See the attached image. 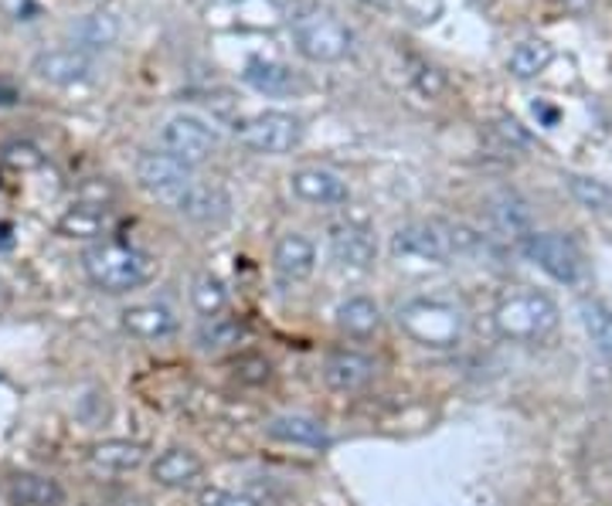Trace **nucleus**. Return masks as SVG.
<instances>
[{
  "label": "nucleus",
  "mask_w": 612,
  "mask_h": 506,
  "mask_svg": "<svg viewBox=\"0 0 612 506\" xmlns=\"http://www.w3.org/2000/svg\"><path fill=\"white\" fill-rule=\"evenodd\" d=\"M232 374H235V381L259 387V384H265L272 377V364L262 354H239L232 361Z\"/></svg>",
  "instance_id": "obj_31"
},
{
  "label": "nucleus",
  "mask_w": 612,
  "mask_h": 506,
  "mask_svg": "<svg viewBox=\"0 0 612 506\" xmlns=\"http://www.w3.org/2000/svg\"><path fill=\"white\" fill-rule=\"evenodd\" d=\"M242 333H245L242 316H232L225 310V313H218V316L201 320V326H198V347L208 351V354L229 351V347H235L242 341Z\"/></svg>",
  "instance_id": "obj_23"
},
{
  "label": "nucleus",
  "mask_w": 612,
  "mask_h": 506,
  "mask_svg": "<svg viewBox=\"0 0 612 506\" xmlns=\"http://www.w3.org/2000/svg\"><path fill=\"white\" fill-rule=\"evenodd\" d=\"M402 8L412 21L419 24H432L442 14V0H402Z\"/></svg>",
  "instance_id": "obj_34"
},
{
  "label": "nucleus",
  "mask_w": 612,
  "mask_h": 506,
  "mask_svg": "<svg viewBox=\"0 0 612 506\" xmlns=\"http://www.w3.org/2000/svg\"><path fill=\"white\" fill-rule=\"evenodd\" d=\"M364 4H371V8H381V4H388V0H364Z\"/></svg>",
  "instance_id": "obj_39"
},
{
  "label": "nucleus",
  "mask_w": 612,
  "mask_h": 506,
  "mask_svg": "<svg viewBox=\"0 0 612 506\" xmlns=\"http://www.w3.org/2000/svg\"><path fill=\"white\" fill-rule=\"evenodd\" d=\"M272 269L283 283H307L317 269V245L300 232L283 235L272 249Z\"/></svg>",
  "instance_id": "obj_16"
},
{
  "label": "nucleus",
  "mask_w": 612,
  "mask_h": 506,
  "mask_svg": "<svg viewBox=\"0 0 612 506\" xmlns=\"http://www.w3.org/2000/svg\"><path fill=\"white\" fill-rule=\"evenodd\" d=\"M399 330L425 351H453L463 341L466 316L457 303L439 296H419L395 310Z\"/></svg>",
  "instance_id": "obj_1"
},
{
  "label": "nucleus",
  "mask_w": 612,
  "mask_h": 506,
  "mask_svg": "<svg viewBox=\"0 0 612 506\" xmlns=\"http://www.w3.org/2000/svg\"><path fill=\"white\" fill-rule=\"evenodd\" d=\"M191 306L201 313V320L225 313L229 310V290H225V283H221V279L211 275V272H201L194 279V286H191Z\"/></svg>",
  "instance_id": "obj_27"
},
{
  "label": "nucleus",
  "mask_w": 612,
  "mask_h": 506,
  "mask_svg": "<svg viewBox=\"0 0 612 506\" xmlns=\"http://www.w3.org/2000/svg\"><path fill=\"white\" fill-rule=\"evenodd\" d=\"M239 140L265 156H283L293 146H300L303 140V123L293 117V112H280V109H269V112H255V117L235 123Z\"/></svg>",
  "instance_id": "obj_7"
},
{
  "label": "nucleus",
  "mask_w": 612,
  "mask_h": 506,
  "mask_svg": "<svg viewBox=\"0 0 612 506\" xmlns=\"http://www.w3.org/2000/svg\"><path fill=\"white\" fill-rule=\"evenodd\" d=\"M483 245V235L466 229V224H450V221H412L405 229L392 235V252L402 259H419V262H450L453 255H470Z\"/></svg>",
  "instance_id": "obj_2"
},
{
  "label": "nucleus",
  "mask_w": 612,
  "mask_h": 506,
  "mask_svg": "<svg viewBox=\"0 0 612 506\" xmlns=\"http://www.w3.org/2000/svg\"><path fill=\"white\" fill-rule=\"evenodd\" d=\"M486 214H490V224L508 239H518L524 242L531 235V208L521 194L514 191H500L486 201Z\"/></svg>",
  "instance_id": "obj_20"
},
{
  "label": "nucleus",
  "mask_w": 612,
  "mask_h": 506,
  "mask_svg": "<svg viewBox=\"0 0 612 506\" xmlns=\"http://www.w3.org/2000/svg\"><path fill=\"white\" fill-rule=\"evenodd\" d=\"M123 330L137 336V341L157 344L178 333V316L160 303H140V306L123 310Z\"/></svg>",
  "instance_id": "obj_17"
},
{
  "label": "nucleus",
  "mask_w": 612,
  "mask_h": 506,
  "mask_svg": "<svg viewBox=\"0 0 612 506\" xmlns=\"http://www.w3.org/2000/svg\"><path fill=\"white\" fill-rule=\"evenodd\" d=\"M582 323L592 336V344L599 347V354H605L612 361V306L592 300V303H582Z\"/></svg>",
  "instance_id": "obj_29"
},
{
  "label": "nucleus",
  "mask_w": 612,
  "mask_h": 506,
  "mask_svg": "<svg viewBox=\"0 0 612 506\" xmlns=\"http://www.w3.org/2000/svg\"><path fill=\"white\" fill-rule=\"evenodd\" d=\"M551 59H554V48H551L548 41L528 38V41H521V44L511 51L508 69H511L514 79H534V75H541V72L551 65Z\"/></svg>",
  "instance_id": "obj_26"
},
{
  "label": "nucleus",
  "mask_w": 612,
  "mask_h": 506,
  "mask_svg": "<svg viewBox=\"0 0 612 506\" xmlns=\"http://www.w3.org/2000/svg\"><path fill=\"white\" fill-rule=\"evenodd\" d=\"M89 463L99 473H133L147 463V445L133 438H102L89 448Z\"/></svg>",
  "instance_id": "obj_19"
},
{
  "label": "nucleus",
  "mask_w": 612,
  "mask_h": 506,
  "mask_svg": "<svg viewBox=\"0 0 612 506\" xmlns=\"http://www.w3.org/2000/svg\"><path fill=\"white\" fill-rule=\"evenodd\" d=\"M191 181H194L191 166L174 160L171 153H163V150L160 153H140V160H137V184L147 194H153L167 204H174Z\"/></svg>",
  "instance_id": "obj_9"
},
{
  "label": "nucleus",
  "mask_w": 612,
  "mask_h": 506,
  "mask_svg": "<svg viewBox=\"0 0 612 506\" xmlns=\"http://www.w3.org/2000/svg\"><path fill=\"white\" fill-rule=\"evenodd\" d=\"M496 136L504 140V146H511V150H524V146H531L528 130H524L514 117H500V120H496Z\"/></svg>",
  "instance_id": "obj_33"
},
{
  "label": "nucleus",
  "mask_w": 612,
  "mask_h": 506,
  "mask_svg": "<svg viewBox=\"0 0 612 506\" xmlns=\"http://www.w3.org/2000/svg\"><path fill=\"white\" fill-rule=\"evenodd\" d=\"M338 326H341L344 336L368 341V336H374L381 330V310L368 296H351L338 306Z\"/></svg>",
  "instance_id": "obj_22"
},
{
  "label": "nucleus",
  "mask_w": 612,
  "mask_h": 506,
  "mask_svg": "<svg viewBox=\"0 0 612 506\" xmlns=\"http://www.w3.org/2000/svg\"><path fill=\"white\" fill-rule=\"evenodd\" d=\"M290 188L300 201L307 204H320V208H333L344 204L351 198L348 181L341 174L327 171V166H300V171L290 174Z\"/></svg>",
  "instance_id": "obj_14"
},
{
  "label": "nucleus",
  "mask_w": 612,
  "mask_h": 506,
  "mask_svg": "<svg viewBox=\"0 0 612 506\" xmlns=\"http://www.w3.org/2000/svg\"><path fill=\"white\" fill-rule=\"evenodd\" d=\"M198 506H262V499H255L249 493H235V489L208 486V489H201Z\"/></svg>",
  "instance_id": "obj_32"
},
{
  "label": "nucleus",
  "mask_w": 612,
  "mask_h": 506,
  "mask_svg": "<svg viewBox=\"0 0 612 506\" xmlns=\"http://www.w3.org/2000/svg\"><path fill=\"white\" fill-rule=\"evenodd\" d=\"M4 160L14 163V166H24V171H31V166H41V153L31 143H11V146H4Z\"/></svg>",
  "instance_id": "obj_35"
},
{
  "label": "nucleus",
  "mask_w": 612,
  "mask_h": 506,
  "mask_svg": "<svg viewBox=\"0 0 612 506\" xmlns=\"http://www.w3.org/2000/svg\"><path fill=\"white\" fill-rule=\"evenodd\" d=\"M160 150L188 166H198L218 150V133L194 112H178L160 130Z\"/></svg>",
  "instance_id": "obj_8"
},
{
  "label": "nucleus",
  "mask_w": 612,
  "mask_h": 506,
  "mask_svg": "<svg viewBox=\"0 0 612 506\" xmlns=\"http://www.w3.org/2000/svg\"><path fill=\"white\" fill-rule=\"evenodd\" d=\"M524 255L541 269L548 272L554 283L562 286H582L589 279V265H585V255L582 249L569 239V235H559V232H531L524 242H521Z\"/></svg>",
  "instance_id": "obj_6"
},
{
  "label": "nucleus",
  "mask_w": 612,
  "mask_h": 506,
  "mask_svg": "<svg viewBox=\"0 0 612 506\" xmlns=\"http://www.w3.org/2000/svg\"><path fill=\"white\" fill-rule=\"evenodd\" d=\"M559 303L538 290H521L496 303L493 310V326L496 333L511 344H541L559 330Z\"/></svg>",
  "instance_id": "obj_3"
},
{
  "label": "nucleus",
  "mask_w": 612,
  "mask_h": 506,
  "mask_svg": "<svg viewBox=\"0 0 612 506\" xmlns=\"http://www.w3.org/2000/svg\"><path fill=\"white\" fill-rule=\"evenodd\" d=\"M293 38H297V48L303 59L317 65L344 62L354 48V34L348 31V24H341L338 18L320 8H307L293 14Z\"/></svg>",
  "instance_id": "obj_5"
},
{
  "label": "nucleus",
  "mask_w": 612,
  "mask_h": 506,
  "mask_svg": "<svg viewBox=\"0 0 612 506\" xmlns=\"http://www.w3.org/2000/svg\"><path fill=\"white\" fill-rule=\"evenodd\" d=\"M378 374V364L361 354V351H348L338 347L323 357V384L330 391H341V395H351V391H361L364 384H371Z\"/></svg>",
  "instance_id": "obj_12"
},
{
  "label": "nucleus",
  "mask_w": 612,
  "mask_h": 506,
  "mask_svg": "<svg viewBox=\"0 0 612 506\" xmlns=\"http://www.w3.org/2000/svg\"><path fill=\"white\" fill-rule=\"evenodd\" d=\"M109 211L102 204H76L59 217V235L66 239H96L106 232Z\"/></svg>",
  "instance_id": "obj_25"
},
{
  "label": "nucleus",
  "mask_w": 612,
  "mask_h": 506,
  "mask_svg": "<svg viewBox=\"0 0 612 506\" xmlns=\"http://www.w3.org/2000/svg\"><path fill=\"white\" fill-rule=\"evenodd\" d=\"M569 191H572V198H575L585 211H595V214L612 211V188L602 184V181H595V178L569 174Z\"/></svg>",
  "instance_id": "obj_30"
},
{
  "label": "nucleus",
  "mask_w": 612,
  "mask_h": 506,
  "mask_svg": "<svg viewBox=\"0 0 612 506\" xmlns=\"http://www.w3.org/2000/svg\"><path fill=\"white\" fill-rule=\"evenodd\" d=\"M242 79L255 89V92H265V95H283L297 85V75L290 65L283 62H272V59H252L242 72Z\"/></svg>",
  "instance_id": "obj_24"
},
{
  "label": "nucleus",
  "mask_w": 612,
  "mask_h": 506,
  "mask_svg": "<svg viewBox=\"0 0 612 506\" xmlns=\"http://www.w3.org/2000/svg\"><path fill=\"white\" fill-rule=\"evenodd\" d=\"M102 506H153V503L147 496H140V493H133V489H120V493L109 496Z\"/></svg>",
  "instance_id": "obj_36"
},
{
  "label": "nucleus",
  "mask_w": 612,
  "mask_h": 506,
  "mask_svg": "<svg viewBox=\"0 0 612 506\" xmlns=\"http://www.w3.org/2000/svg\"><path fill=\"white\" fill-rule=\"evenodd\" d=\"M11 506H66V486L44 473H14L8 483Z\"/></svg>",
  "instance_id": "obj_18"
},
{
  "label": "nucleus",
  "mask_w": 612,
  "mask_h": 506,
  "mask_svg": "<svg viewBox=\"0 0 612 506\" xmlns=\"http://www.w3.org/2000/svg\"><path fill=\"white\" fill-rule=\"evenodd\" d=\"M534 117H541L544 126H554V123H559V109H551L544 102H534Z\"/></svg>",
  "instance_id": "obj_37"
},
{
  "label": "nucleus",
  "mask_w": 612,
  "mask_h": 506,
  "mask_svg": "<svg viewBox=\"0 0 612 506\" xmlns=\"http://www.w3.org/2000/svg\"><path fill=\"white\" fill-rule=\"evenodd\" d=\"M327 245H330V255L341 269H354V272H364L378 262V239L368 224L361 221H338L330 224L327 232Z\"/></svg>",
  "instance_id": "obj_10"
},
{
  "label": "nucleus",
  "mask_w": 612,
  "mask_h": 506,
  "mask_svg": "<svg viewBox=\"0 0 612 506\" xmlns=\"http://www.w3.org/2000/svg\"><path fill=\"white\" fill-rule=\"evenodd\" d=\"M72 34L79 41L72 48H79V51L89 54V48H109V44H113L117 34H120V24H117V18H109V14H89V18H82L72 28Z\"/></svg>",
  "instance_id": "obj_28"
},
{
  "label": "nucleus",
  "mask_w": 612,
  "mask_h": 506,
  "mask_svg": "<svg viewBox=\"0 0 612 506\" xmlns=\"http://www.w3.org/2000/svg\"><path fill=\"white\" fill-rule=\"evenodd\" d=\"M82 269L92 279V286L102 293H130L140 290L147 279L153 275V259L133 245L123 242H99L82 252Z\"/></svg>",
  "instance_id": "obj_4"
},
{
  "label": "nucleus",
  "mask_w": 612,
  "mask_h": 506,
  "mask_svg": "<svg viewBox=\"0 0 612 506\" xmlns=\"http://www.w3.org/2000/svg\"><path fill=\"white\" fill-rule=\"evenodd\" d=\"M14 102H18V92L8 82H0V105H14Z\"/></svg>",
  "instance_id": "obj_38"
},
{
  "label": "nucleus",
  "mask_w": 612,
  "mask_h": 506,
  "mask_svg": "<svg viewBox=\"0 0 612 506\" xmlns=\"http://www.w3.org/2000/svg\"><path fill=\"white\" fill-rule=\"evenodd\" d=\"M31 72L51 85H76L86 82L92 75V54L79 51V48H51V51H38Z\"/></svg>",
  "instance_id": "obj_13"
},
{
  "label": "nucleus",
  "mask_w": 612,
  "mask_h": 506,
  "mask_svg": "<svg viewBox=\"0 0 612 506\" xmlns=\"http://www.w3.org/2000/svg\"><path fill=\"white\" fill-rule=\"evenodd\" d=\"M150 476L157 486L163 489H194L204 476V463L198 453H191V448H167V453H160L150 466Z\"/></svg>",
  "instance_id": "obj_15"
},
{
  "label": "nucleus",
  "mask_w": 612,
  "mask_h": 506,
  "mask_svg": "<svg viewBox=\"0 0 612 506\" xmlns=\"http://www.w3.org/2000/svg\"><path fill=\"white\" fill-rule=\"evenodd\" d=\"M181 217L194 221V224H221L232 214V198L221 184L211 181H191L184 188V194L171 204Z\"/></svg>",
  "instance_id": "obj_11"
},
{
  "label": "nucleus",
  "mask_w": 612,
  "mask_h": 506,
  "mask_svg": "<svg viewBox=\"0 0 612 506\" xmlns=\"http://www.w3.org/2000/svg\"><path fill=\"white\" fill-rule=\"evenodd\" d=\"M265 435L287 445H307V448H327L330 445V432L320 418L310 415H275L265 425Z\"/></svg>",
  "instance_id": "obj_21"
}]
</instances>
